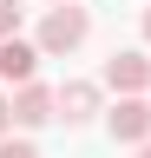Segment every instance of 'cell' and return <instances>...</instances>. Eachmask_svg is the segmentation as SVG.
Wrapping results in <instances>:
<instances>
[{
    "label": "cell",
    "instance_id": "1",
    "mask_svg": "<svg viewBox=\"0 0 151 158\" xmlns=\"http://www.w3.org/2000/svg\"><path fill=\"white\" fill-rule=\"evenodd\" d=\"M85 33H92V13H85V7H46L40 33H33V46H40L46 59H66V53L85 46Z\"/></svg>",
    "mask_w": 151,
    "mask_h": 158
},
{
    "label": "cell",
    "instance_id": "2",
    "mask_svg": "<svg viewBox=\"0 0 151 158\" xmlns=\"http://www.w3.org/2000/svg\"><path fill=\"white\" fill-rule=\"evenodd\" d=\"M105 132H112V145H151V106L145 99H112Z\"/></svg>",
    "mask_w": 151,
    "mask_h": 158
},
{
    "label": "cell",
    "instance_id": "3",
    "mask_svg": "<svg viewBox=\"0 0 151 158\" xmlns=\"http://www.w3.org/2000/svg\"><path fill=\"white\" fill-rule=\"evenodd\" d=\"M105 86L118 92V99H145V86H151V59L138 53V46H118L105 59Z\"/></svg>",
    "mask_w": 151,
    "mask_h": 158
},
{
    "label": "cell",
    "instance_id": "4",
    "mask_svg": "<svg viewBox=\"0 0 151 158\" xmlns=\"http://www.w3.org/2000/svg\"><path fill=\"white\" fill-rule=\"evenodd\" d=\"M53 118H59V92H53V86L33 79V86L13 92V125H20V132H40V125H53Z\"/></svg>",
    "mask_w": 151,
    "mask_h": 158
},
{
    "label": "cell",
    "instance_id": "5",
    "mask_svg": "<svg viewBox=\"0 0 151 158\" xmlns=\"http://www.w3.org/2000/svg\"><path fill=\"white\" fill-rule=\"evenodd\" d=\"M99 112H105V86H92V79H66V86H59V118H66L72 132L92 125Z\"/></svg>",
    "mask_w": 151,
    "mask_h": 158
},
{
    "label": "cell",
    "instance_id": "6",
    "mask_svg": "<svg viewBox=\"0 0 151 158\" xmlns=\"http://www.w3.org/2000/svg\"><path fill=\"white\" fill-rule=\"evenodd\" d=\"M40 46H33V40H7V46H0V79H7V86L13 92H20V86H33V73H40Z\"/></svg>",
    "mask_w": 151,
    "mask_h": 158
},
{
    "label": "cell",
    "instance_id": "7",
    "mask_svg": "<svg viewBox=\"0 0 151 158\" xmlns=\"http://www.w3.org/2000/svg\"><path fill=\"white\" fill-rule=\"evenodd\" d=\"M20 40V0H0V46Z\"/></svg>",
    "mask_w": 151,
    "mask_h": 158
},
{
    "label": "cell",
    "instance_id": "8",
    "mask_svg": "<svg viewBox=\"0 0 151 158\" xmlns=\"http://www.w3.org/2000/svg\"><path fill=\"white\" fill-rule=\"evenodd\" d=\"M0 158H40L33 138H0Z\"/></svg>",
    "mask_w": 151,
    "mask_h": 158
},
{
    "label": "cell",
    "instance_id": "9",
    "mask_svg": "<svg viewBox=\"0 0 151 158\" xmlns=\"http://www.w3.org/2000/svg\"><path fill=\"white\" fill-rule=\"evenodd\" d=\"M0 138H13V92H0Z\"/></svg>",
    "mask_w": 151,
    "mask_h": 158
},
{
    "label": "cell",
    "instance_id": "10",
    "mask_svg": "<svg viewBox=\"0 0 151 158\" xmlns=\"http://www.w3.org/2000/svg\"><path fill=\"white\" fill-rule=\"evenodd\" d=\"M145 46H151V7H145Z\"/></svg>",
    "mask_w": 151,
    "mask_h": 158
},
{
    "label": "cell",
    "instance_id": "11",
    "mask_svg": "<svg viewBox=\"0 0 151 158\" xmlns=\"http://www.w3.org/2000/svg\"><path fill=\"white\" fill-rule=\"evenodd\" d=\"M46 7H79V0H46Z\"/></svg>",
    "mask_w": 151,
    "mask_h": 158
},
{
    "label": "cell",
    "instance_id": "12",
    "mask_svg": "<svg viewBox=\"0 0 151 158\" xmlns=\"http://www.w3.org/2000/svg\"><path fill=\"white\" fill-rule=\"evenodd\" d=\"M138 158H151V145H138Z\"/></svg>",
    "mask_w": 151,
    "mask_h": 158
}]
</instances>
